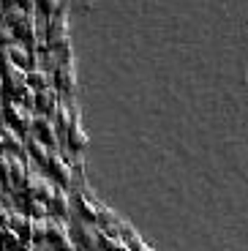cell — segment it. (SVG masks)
<instances>
[{
  "label": "cell",
  "mask_w": 248,
  "mask_h": 251,
  "mask_svg": "<svg viewBox=\"0 0 248 251\" xmlns=\"http://www.w3.org/2000/svg\"><path fill=\"white\" fill-rule=\"evenodd\" d=\"M104 246H106V249H109V251H125V249H123V246H118V243H109V240H106V243H104Z\"/></svg>",
  "instance_id": "2"
},
{
  "label": "cell",
  "mask_w": 248,
  "mask_h": 251,
  "mask_svg": "<svg viewBox=\"0 0 248 251\" xmlns=\"http://www.w3.org/2000/svg\"><path fill=\"white\" fill-rule=\"evenodd\" d=\"M50 243L52 246H57V249L60 251H71V243H69V238H66V235H63V229H52L50 232Z\"/></svg>",
  "instance_id": "1"
}]
</instances>
